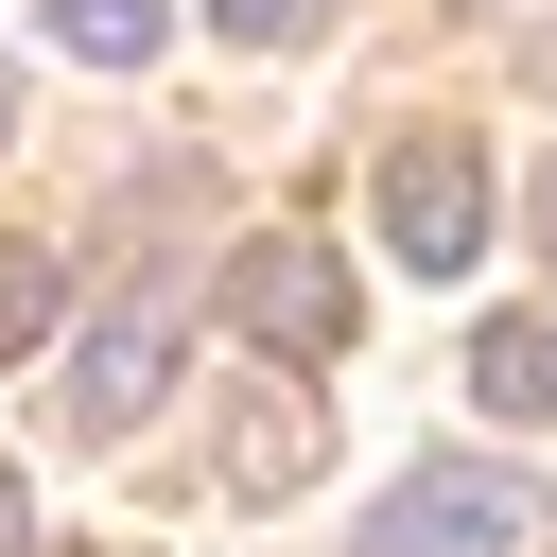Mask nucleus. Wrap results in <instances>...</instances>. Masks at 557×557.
Segmentation results:
<instances>
[{
    "mask_svg": "<svg viewBox=\"0 0 557 557\" xmlns=\"http://www.w3.org/2000/svg\"><path fill=\"white\" fill-rule=\"evenodd\" d=\"M52 35H70L87 70H157V35H174V0H52Z\"/></svg>",
    "mask_w": 557,
    "mask_h": 557,
    "instance_id": "423d86ee",
    "label": "nucleus"
},
{
    "mask_svg": "<svg viewBox=\"0 0 557 557\" xmlns=\"http://www.w3.org/2000/svg\"><path fill=\"white\" fill-rule=\"evenodd\" d=\"M313 453H331V418H296V400H278V418H261V435H244V453H226V470H244V487H296V470H313Z\"/></svg>",
    "mask_w": 557,
    "mask_h": 557,
    "instance_id": "6e6552de",
    "label": "nucleus"
},
{
    "mask_svg": "<svg viewBox=\"0 0 557 557\" xmlns=\"http://www.w3.org/2000/svg\"><path fill=\"white\" fill-rule=\"evenodd\" d=\"M226 331H244V348L331 366V348H348V261H331V244H296V226H278V244H244V261H226Z\"/></svg>",
    "mask_w": 557,
    "mask_h": 557,
    "instance_id": "f03ea898",
    "label": "nucleus"
},
{
    "mask_svg": "<svg viewBox=\"0 0 557 557\" xmlns=\"http://www.w3.org/2000/svg\"><path fill=\"white\" fill-rule=\"evenodd\" d=\"M540 70H557V35H540Z\"/></svg>",
    "mask_w": 557,
    "mask_h": 557,
    "instance_id": "ddd939ff",
    "label": "nucleus"
},
{
    "mask_svg": "<svg viewBox=\"0 0 557 557\" xmlns=\"http://www.w3.org/2000/svg\"><path fill=\"white\" fill-rule=\"evenodd\" d=\"M157 383H174L157 296H104V313H87V348H70V435H139V418H157Z\"/></svg>",
    "mask_w": 557,
    "mask_h": 557,
    "instance_id": "20e7f679",
    "label": "nucleus"
},
{
    "mask_svg": "<svg viewBox=\"0 0 557 557\" xmlns=\"http://www.w3.org/2000/svg\"><path fill=\"white\" fill-rule=\"evenodd\" d=\"M52 313H70V278H52L35 244H0V366H35V348H52Z\"/></svg>",
    "mask_w": 557,
    "mask_h": 557,
    "instance_id": "0eeeda50",
    "label": "nucleus"
},
{
    "mask_svg": "<svg viewBox=\"0 0 557 557\" xmlns=\"http://www.w3.org/2000/svg\"><path fill=\"white\" fill-rule=\"evenodd\" d=\"M17 104H35V87H17V70H0V139H17Z\"/></svg>",
    "mask_w": 557,
    "mask_h": 557,
    "instance_id": "9b49d317",
    "label": "nucleus"
},
{
    "mask_svg": "<svg viewBox=\"0 0 557 557\" xmlns=\"http://www.w3.org/2000/svg\"><path fill=\"white\" fill-rule=\"evenodd\" d=\"M470 400L557 435V313H487V348H470Z\"/></svg>",
    "mask_w": 557,
    "mask_h": 557,
    "instance_id": "39448f33",
    "label": "nucleus"
},
{
    "mask_svg": "<svg viewBox=\"0 0 557 557\" xmlns=\"http://www.w3.org/2000/svg\"><path fill=\"white\" fill-rule=\"evenodd\" d=\"M209 17H226L244 52H313V35H331V0H209Z\"/></svg>",
    "mask_w": 557,
    "mask_h": 557,
    "instance_id": "1a4fd4ad",
    "label": "nucleus"
},
{
    "mask_svg": "<svg viewBox=\"0 0 557 557\" xmlns=\"http://www.w3.org/2000/svg\"><path fill=\"white\" fill-rule=\"evenodd\" d=\"M383 244H400L418 278H453V261L487 244V157H470V139H383Z\"/></svg>",
    "mask_w": 557,
    "mask_h": 557,
    "instance_id": "7ed1b4c3",
    "label": "nucleus"
},
{
    "mask_svg": "<svg viewBox=\"0 0 557 557\" xmlns=\"http://www.w3.org/2000/svg\"><path fill=\"white\" fill-rule=\"evenodd\" d=\"M348 557H522V470L435 453V470H400V487L366 505V540H348Z\"/></svg>",
    "mask_w": 557,
    "mask_h": 557,
    "instance_id": "f257e3e1",
    "label": "nucleus"
},
{
    "mask_svg": "<svg viewBox=\"0 0 557 557\" xmlns=\"http://www.w3.org/2000/svg\"><path fill=\"white\" fill-rule=\"evenodd\" d=\"M540 244H557V174H540Z\"/></svg>",
    "mask_w": 557,
    "mask_h": 557,
    "instance_id": "f8f14e48",
    "label": "nucleus"
},
{
    "mask_svg": "<svg viewBox=\"0 0 557 557\" xmlns=\"http://www.w3.org/2000/svg\"><path fill=\"white\" fill-rule=\"evenodd\" d=\"M0 557H35V487L17 470H0Z\"/></svg>",
    "mask_w": 557,
    "mask_h": 557,
    "instance_id": "9d476101",
    "label": "nucleus"
}]
</instances>
